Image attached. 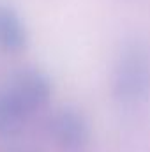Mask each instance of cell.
<instances>
[{"mask_svg": "<svg viewBox=\"0 0 150 152\" xmlns=\"http://www.w3.org/2000/svg\"><path fill=\"white\" fill-rule=\"evenodd\" d=\"M48 131L51 140L66 151L81 149L90 138L88 118L79 108L74 106L58 108L48 120Z\"/></svg>", "mask_w": 150, "mask_h": 152, "instance_id": "cell-3", "label": "cell"}, {"mask_svg": "<svg viewBox=\"0 0 150 152\" xmlns=\"http://www.w3.org/2000/svg\"><path fill=\"white\" fill-rule=\"evenodd\" d=\"M4 87L30 115L42 110L53 94V83L50 76L37 67H21L5 81Z\"/></svg>", "mask_w": 150, "mask_h": 152, "instance_id": "cell-2", "label": "cell"}, {"mask_svg": "<svg viewBox=\"0 0 150 152\" xmlns=\"http://www.w3.org/2000/svg\"><path fill=\"white\" fill-rule=\"evenodd\" d=\"M30 117L32 115L18 103V99L5 87H0V134L14 136L21 133Z\"/></svg>", "mask_w": 150, "mask_h": 152, "instance_id": "cell-5", "label": "cell"}, {"mask_svg": "<svg viewBox=\"0 0 150 152\" xmlns=\"http://www.w3.org/2000/svg\"><path fill=\"white\" fill-rule=\"evenodd\" d=\"M28 44L27 27L21 16L5 4H0V50L5 53H21Z\"/></svg>", "mask_w": 150, "mask_h": 152, "instance_id": "cell-4", "label": "cell"}, {"mask_svg": "<svg viewBox=\"0 0 150 152\" xmlns=\"http://www.w3.org/2000/svg\"><path fill=\"white\" fill-rule=\"evenodd\" d=\"M113 96L124 106H140L150 97V51L140 41L127 42L117 57Z\"/></svg>", "mask_w": 150, "mask_h": 152, "instance_id": "cell-1", "label": "cell"}]
</instances>
